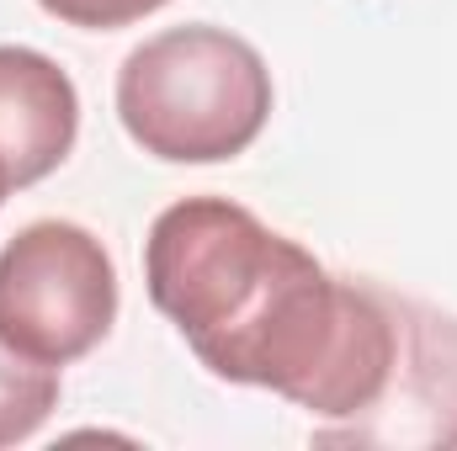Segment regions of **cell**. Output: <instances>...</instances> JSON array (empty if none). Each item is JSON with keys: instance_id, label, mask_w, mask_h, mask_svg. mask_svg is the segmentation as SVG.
<instances>
[{"instance_id": "6da1fadb", "label": "cell", "mask_w": 457, "mask_h": 451, "mask_svg": "<svg viewBox=\"0 0 457 451\" xmlns=\"http://www.w3.org/2000/svg\"><path fill=\"white\" fill-rule=\"evenodd\" d=\"M144 287L213 377L309 414H361L394 377V319L228 197H187L154 218Z\"/></svg>"}, {"instance_id": "7a4b0ae2", "label": "cell", "mask_w": 457, "mask_h": 451, "mask_svg": "<svg viewBox=\"0 0 457 451\" xmlns=\"http://www.w3.org/2000/svg\"><path fill=\"white\" fill-rule=\"evenodd\" d=\"M117 117L154 160L219 165L261 138L271 117V70L228 27H170L122 59Z\"/></svg>"}, {"instance_id": "3957f363", "label": "cell", "mask_w": 457, "mask_h": 451, "mask_svg": "<svg viewBox=\"0 0 457 451\" xmlns=\"http://www.w3.org/2000/svg\"><path fill=\"white\" fill-rule=\"evenodd\" d=\"M117 324V266L80 224L37 218L0 250V340L21 356L70 366Z\"/></svg>"}, {"instance_id": "277c9868", "label": "cell", "mask_w": 457, "mask_h": 451, "mask_svg": "<svg viewBox=\"0 0 457 451\" xmlns=\"http://www.w3.org/2000/svg\"><path fill=\"white\" fill-rule=\"evenodd\" d=\"M80 133L75 80L37 48L0 43V197L54 176Z\"/></svg>"}, {"instance_id": "5b68a950", "label": "cell", "mask_w": 457, "mask_h": 451, "mask_svg": "<svg viewBox=\"0 0 457 451\" xmlns=\"http://www.w3.org/2000/svg\"><path fill=\"white\" fill-rule=\"evenodd\" d=\"M54 409H59V366L32 361L11 340H0V447L37 436Z\"/></svg>"}, {"instance_id": "8992f818", "label": "cell", "mask_w": 457, "mask_h": 451, "mask_svg": "<svg viewBox=\"0 0 457 451\" xmlns=\"http://www.w3.org/2000/svg\"><path fill=\"white\" fill-rule=\"evenodd\" d=\"M48 16L70 21V27H86V32H112V27H128L170 0H37Z\"/></svg>"}, {"instance_id": "52a82bcc", "label": "cell", "mask_w": 457, "mask_h": 451, "mask_svg": "<svg viewBox=\"0 0 457 451\" xmlns=\"http://www.w3.org/2000/svg\"><path fill=\"white\" fill-rule=\"evenodd\" d=\"M0 202H5V197H0Z\"/></svg>"}]
</instances>
